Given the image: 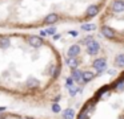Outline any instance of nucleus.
Returning <instances> with one entry per match:
<instances>
[{
	"instance_id": "6ab92c4d",
	"label": "nucleus",
	"mask_w": 124,
	"mask_h": 119,
	"mask_svg": "<svg viewBox=\"0 0 124 119\" xmlns=\"http://www.w3.org/2000/svg\"><path fill=\"white\" fill-rule=\"evenodd\" d=\"M56 31H57V29L55 28V26H49L48 29H46V32H47L48 36H54V34H56Z\"/></svg>"
},
{
	"instance_id": "412c9836",
	"label": "nucleus",
	"mask_w": 124,
	"mask_h": 119,
	"mask_svg": "<svg viewBox=\"0 0 124 119\" xmlns=\"http://www.w3.org/2000/svg\"><path fill=\"white\" fill-rule=\"evenodd\" d=\"M52 111H54V113H60V111H62L59 103H54V105H52Z\"/></svg>"
},
{
	"instance_id": "b1692460",
	"label": "nucleus",
	"mask_w": 124,
	"mask_h": 119,
	"mask_svg": "<svg viewBox=\"0 0 124 119\" xmlns=\"http://www.w3.org/2000/svg\"><path fill=\"white\" fill-rule=\"evenodd\" d=\"M70 34H71V36H73V37H76V36H78V32H75V31H71V32H70Z\"/></svg>"
},
{
	"instance_id": "f8f14e48",
	"label": "nucleus",
	"mask_w": 124,
	"mask_h": 119,
	"mask_svg": "<svg viewBox=\"0 0 124 119\" xmlns=\"http://www.w3.org/2000/svg\"><path fill=\"white\" fill-rule=\"evenodd\" d=\"M111 87H115L119 93L123 91V90H124V79H119V81H116L115 83L111 85Z\"/></svg>"
},
{
	"instance_id": "393cba45",
	"label": "nucleus",
	"mask_w": 124,
	"mask_h": 119,
	"mask_svg": "<svg viewBox=\"0 0 124 119\" xmlns=\"http://www.w3.org/2000/svg\"><path fill=\"white\" fill-rule=\"evenodd\" d=\"M40 36L46 37V36H48V34H47V32H46V31H41V32H40Z\"/></svg>"
},
{
	"instance_id": "bb28decb",
	"label": "nucleus",
	"mask_w": 124,
	"mask_h": 119,
	"mask_svg": "<svg viewBox=\"0 0 124 119\" xmlns=\"http://www.w3.org/2000/svg\"><path fill=\"white\" fill-rule=\"evenodd\" d=\"M108 73H109V74H111V75H112V74H113V73H115V70H113V69H111V70H108Z\"/></svg>"
},
{
	"instance_id": "a211bd4d",
	"label": "nucleus",
	"mask_w": 124,
	"mask_h": 119,
	"mask_svg": "<svg viewBox=\"0 0 124 119\" xmlns=\"http://www.w3.org/2000/svg\"><path fill=\"white\" fill-rule=\"evenodd\" d=\"M68 90H70V95H71V97H75V95H76V93H79V91H80V89H79V87H75V86L68 87Z\"/></svg>"
},
{
	"instance_id": "4468645a",
	"label": "nucleus",
	"mask_w": 124,
	"mask_h": 119,
	"mask_svg": "<svg viewBox=\"0 0 124 119\" xmlns=\"http://www.w3.org/2000/svg\"><path fill=\"white\" fill-rule=\"evenodd\" d=\"M115 62H116V66H119V68H124V53L116 56Z\"/></svg>"
},
{
	"instance_id": "9d476101",
	"label": "nucleus",
	"mask_w": 124,
	"mask_h": 119,
	"mask_svg": "<svg viewBox=\"0 0 124 119\" xmlns=\"http://www.w3.org/2000/svg\"><path fill=\"white\" fill-rule=\"evenodd\" d=\"M79 63H80V62H79V60L76 57H70L67 60V65L70 66L71 69H78Z\"/></svg>"
},
{
	"instance_id": "39448f33",
	"label": "nucleus",
	"mask_w": 124,
	"mask_h": 119,
	"mask_svg": "<svg viewBox=\"0 0 124 119\" xmlns=\"http://www.w3.org/2000/svg\"><path fill=\"white\" fill-rule=\"evenodd\" d=\"M101 34L104 37H107V38H113L115 37V31H113L112 28H109V26H103L101 28Z\"/></svg>"
},
{
	"instance_id": "aec40b11",
	"label": "nucleus",
	"mask_w": 124,
	"mask_h": 119,
	"mask_svg": "<svg viewBox=\"0 0 124 119\" xmlns=\"http://www.w3.org/2000/svg\"><path fill=\"white\" fill-rule=\"evenodd\" d=\"M73 85H75L73 78H72V77H68V78L65 79V86H67V87H71V86H73Z\"/></svg>"
},
{
	"instance_id": "2eb2a0df",
	"label": "nucleus",
	"mask_w": 124,
	"mask_h": 119,
	"mask_svg": "<svg viewBox=\"0 0 124 119\" xmlns=\"http://www.w3.org/2000/svg\"><path fill=\"white\" fill-rule=\"evenodd\" d=\"M27 86L30 87V89H32V87H38V86H39V81H38L36 78H28Z\"/></svg>"
},
{
	"instance_id": "ddd939ff",
	"label": "nucleus",
	"mask_w": 124,
	"mask_h": 119,
	"mask_svg": "<svg viewBox=\"0 0 124 119\" xmlns=\"http://www.w3.org/2000/svg\"><path fill=\"white\" fill-rule=\"evenodd\" d=\"M73 116H75V111L72 108H65L63 111V118L64 119H73Z\"/></svg>"
},
{
	"instance_id": "7ed1b4c3",
	"label": "nucleus",
	"mask_w": 124,
	"mask_h": 119,
	"mask_svg": "<svg viewBox=\"0 0 124 119\" xmlns=\"http://www.w3.org/2000/svg\"><path fill=\"white\" fill-rule=\"evenodd\" d=\"M43 38L41 37H39V36H31V37H28V44L31 45V46H33V48H40L41 45H43Z\"/></svg>"
},
{
	"instance_id": "20e7f679",
	"label": "nucleus",
	"mask_w": 124,
	"mask_h": 119,
	"mask_svg": "<svg viewBox=\"0 0 124 119\" xmlns=\"http://www.w3.org/2000/svg\"><path fill=\"white\" fill-rule=\"evenodd\" d=\"M111 8H112V11L116 13L123 12L124 11V1L123 0H115V1L112 3V5H111Z\"/></svg>"
},
{
	"instance_id": "9b49d317",
	"label": "nucleus",
	"mask_w": 124,
	"mask_h": 119,
	"mask_svg": "<svg viewBox=\"0 0 124 119\" xmlns=\"http://www.w3.org/2000/svg\"><path fill=\"white\" fill-rule=\"evenodd\" d=\"M95 78V74L92 71H83V83H87V82L92 81Z\"/></svg>"
},
{
	"instance_id": "a878e982",
	"label": "nucleus",
	"mask_w": 124,
	"mask_h": 119,
	"mask_svg": "<svg viewBox=\"0 0 124 119\" xmlns=\"http://www.w3.org/2000/svg\"><path fill=\"white\" fill-rule=\"evenodd\" d=\"M60 38V34H54V40H59Z\"/></svg>"
},
{
	"instance_id": "5701e85b",
	"label": "nucleus",
	"mask_w": 124,
	"mask_h": 119,
	"mask_svg": "<svg viewBox=\"0 0 124 119\" xmlns=\"http://www.w3.org/2000/svg\"><path fill=\"white\" fill-rule=\"evenodd\" d=\"M59 73H60V68L57 66V68H56V70H55L54 73H52V75H54V77H57V75H59Z\"/></svg>"
},
{
	"instance_id": "423d86ee",
	"label": "nucleus",
	"mask_w": 124,
	"mask_h": 119,
	"mask_svg": "<svg viewBox=\"0 0 124 119\" xmlns=\"http://www.w3.org/2000/svg\"><path fill=\"white\" fill-rule=\"evenodd\" d=\"M73 78V81L78 82V83H83V71L78 70V69H73L72 71V75H71Z\"/></svg>"
},
{
	"instance_id": "6e6552de",
	"label": "nucleus",
	"mask_w": 124,
	"mask_h": 119,
	"mask_svg": "<svg viewBox=\"0 0 124 119\" xmlns=\"http://www.w3.org/2000/svg\"><path fill=\"white\" fill-rule=\"evenodd\" d=\"M79 53H80V46L79 45H72V46L68 49V57H76V56H79Z\"/></svg>"
},
{
	"instance_id": "4be33fe9",
	"label": "nucleus",
	"mask_w": 124,
	"mask_h": 119,
	"mask_svg": "<svg viewBox=\"0 0 124 119\" xmlns=\"http://www.w3.org/2000/svg\"><path fill=\"white\" fill-rule=\"evenodd\" d=\"M92 40H93V38H92V37H91V36H89V37H85V38H84V40H83V42H84V44H85V45H87V44H89V42H91V41H92Z\"/></svg>"
},
{
	"instance_id": "f03ea898",
	"label": "nucleus",
	"mask_w": 124,
	"mask_h": 119,
	"mask_svg": "<svg viewBox=\"0 0 124 119\" xmlns=\"http://www.w3.org/2000/svg\"><path fill=\"white\" fill-rule=\"evenodd\" d=\"M92 68L96 69L99 73L104 71L105 68H107V61H105V58H97V60H95L93 63H92Z\"/></svg>"
},
{
	"instance_id": "0eeeda50",
	"label": "nucleus",
	"mask_w": 124,
	"mask_h": 119,
	"mask_svg": "<svg viewBox=\"0 0 124 119\" xmlns=\"http://www.w3.org/2000/svg\"><path fill=\"white\" fill-rule=\"evenodd\" d=\"M97 13H99V7H97V5H89V7L87 8L85 16L87 17H93V16H96Z\"/></svg>"
},
{
	"instance_id": "dca6fc26",
	"label": "nucleus",
	"mask_w": 124,
	"mask_h": 119,
	"mask_svg": "<svg viewBox=\"0 0 124 119\" xmlns=\"http://www.w3.org/2000/svg\"><path fill=\"white\" fill-rule=\"evenodd\" d=\"M9 44H11L9 38H7V37H4V38H0V48H1V49H7V48L9 46Z\"/></svg>"
},
{
	"instance_id": "1a4fd4ad",
	"label": "nucleus",
	"mask_w": 124,
	"mask_h": 119,
	"mask_svg": "<svg viewBox=\"0 0 124 119\" xmlns=\"http://www.w3.org/2000/svg\"><path fill=\"white\" fill-rule=\"evenodd\" d=\"M57 20H59V15H56V13H51V15H48L46 19H44V24L49 25V24L56 23Z\"/></svg>"
},
{
	"instance_id": "f3484780",
	"label": "nucleus",
	"mask_w": 124,
	"mask_h": 119,
	"mask_svg": "<svg viewBox=\"0 0 124 119\" xmlns=\"http://www.w3.org/2000/svg\"><path fill=\"white\" fill-rule=\"evenodd\" d=\"M81 29H83V31H87V32L95 31V29H96V25H95V24H83V25H81Z\"/></svg>"
},
{
	"instance_id": "f257e3e1",
	"label": "nucleus",
	"mask_w": 124,
	"mask_h": 119,
	"mask_svg": "<svg viewBox=\"0 0 124 119\" xmlns=\"http://www.w3.org/2000/svg\"><path fill=\"white\" fill-rule=\"evenodd\" d=\"M87 52H88V54H91V56H96L97 53L100 52L99 42L95 41V40H92L89 44H87Z\"/></svg>"
}]
</instances>
